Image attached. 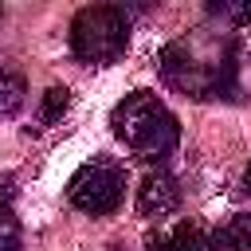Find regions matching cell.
I'll return each instance as SVG.
<instances>
[{
	"mask_svg": "<svg viewBox=\"0 0 251 251\" xmlns=\"http://www.w3.org/2000/svg\"><path fill=\"white\" fill-rule=\"evenodd\" d=\"M157 71L165 86L188 94V98H235V39L231 35H188L173 39L157 55Z\"/></svg>",
	"mask_w": 251,
	"mask_h": 251,
	"instance_id": "6da1fadb",
	"label": "cell"
},
{
	"mask_svg": "<svg viewBox=\"0 0 251 251\" xmlns=\"http://www.w3.org/2000/svg\"><path fill=\"white\" fill-rule=\"evenodd\" d=\"M0 251H20V224L8 204H0Z\"/></svg>",
	"mask_w": 251,
	"mask_h": 251,
	"instance_id": "8fae6325",
	"label": "cell"
},
{
	"mask_svg": "<svg viewBox=\"0 0 251 251\" xmlns=\"http://www.w3.org/2000/svg\"><path fill=\"white\" fill-rule=\"evenodd\" d=\"M114 133L141 157V161H161L176 149L180 141V122L176 114L153 94V90H133L114 106L110 118Z\"/></svg>",
	"mask_w": 251,
	"mask_h": 251,
	"instance_id": "7a4b0ae2",
	"label": "cell"
},
{
	"mask_svg": "<svg viewBox=\"0 0 251 251\" xmlns=\"http://www.w3.org/2000/svg\"><path fill=\"white\" fill-rule=\"evenodd\" d=\"M0 16H4V12H0Z\"/></svg>",
	"mask_w": 251,
	"mask_h": 251,
	"instance_id": "4fadbf2b",
	"label": "cell"
},
{
	"mask_svg": "<svg viewBox=\"0 0 251 251\" xmlns=\"http://www.w3.org/2000/svg\"><path fill=\"white\" fill-rule=\"evenodd\" d=\"M67 200L86 216H110L126 200V169L114 157H94L75 169L67 184Z\"/></svg>",
	"mask_w": 251,
	"mask_h": 251,
	"instance_id": "277c9868",
	"label": "cell"
},
{
	"mask_svg": "<svg viewBox=\"0 0 251 251\" xmlns=\"http://www.w3.org/2000/svg\"><path fill=\"white\" fill-rule=\"evenodd\" d=\"M67 106H71V90H67V86H51V90L39 98V122H43V126L59 122V118L67 114Z\"/></svg>",
	"mask_w": 251,
	"mask_h": 251,
	"instance_id": "30bf717a",
	"label": "cell"
},
{
	"mask_svg": "<svg viewBox=\"0 0 251 251\" xmlns=\"http://www.w3.org/2000/svg\"><path fill=\"white\" fill-rule=\"evenodd\" d=\"M149 251H208V239H204L200 224L176 220L173 227H165L161 235L149 239Z\"/></svg>",
	"mask_w": 251,
	"mask_h": 251,
	"instance_id": "8992f818",
	"label": "cell"
},
{
	"mask_svg": "<svg viewBox=\"0 0 251 251\" xmlns=\"http://www.w3.org/2000/svg\"><path fill=\"white\" fill-rule=\"evenodd\" d=\"M208 16L227 24V27H247L251 24V0H212Z\"/></svg>",
	"mask_w": 251,
	"mask_h": 251,
	"instance_id": "9c48e42d",
	"label": "cell"
},
{
	"mask_svg": "<svg viewBox=\"0 0 251 251\" xmlns=\"http://www.w3.org/2000/svg\"><path fill=\"white\" fill-rule=\"evenodd\" d=\"M24 98H27L24 75L0 63V118H12V114H16L20 106H24Z\"/></svg>",
	"mask_w": 251,
	"mask_h": 251,
	"instance_id": "ba28073f",
	"label": "cell"
},
{
	"mask_svg": "<svg viewBox=\"0 0 251 251\" xmlns=\"http://www.w3.org/2000/svg\"><path fill=\"white\" fill-rule=\"evenodd\" d=\"M129 47V12L122 4H90L71 20V55L78 63H114Z\"/></svg>",
	"mask_w": 251,
	"mask_h": 251,
	"instance_id": "3957f363",
	"label": "cell"
},
{
	"mask_svg": "<svg viewBox=\"0 0 251 251\" xmlns=\"http://www.w3.org/2000/svg\"><path fill=\"white\" fill-rule=\"evenodd\" d=\"M208 251H251V212L227 216V220L212 231Z\"/></svg>",
	"mask_w": 251,
	"mask_h": 251,
	"instance_id": "52a82bcc",
	"label": "cell"
},
{
	"mask_svg": "<svg viewBox=\"0 0 251 251\" xmlns=\"http://www.w3.org/2000/svg\"><path fill=\"white\" fill-rule=\"evenodd\" d=\"M180 208V184L173 173L157 169V173H145L141 176V188H137V212L149 216V220H165Z\"/></svg>",
	"mask_w": 251,
	"mask_h": 251,
	"instance_id": "5b68a950",
	"label": "cell"
},
{
	"mask_svg": "<svg viewBox=\"0 0 251 251\" xmlns=\"http://www.w3.org/2000/svg\"><path fill=\"white\" fill-rule=\"evenodd\" d=\"M243 192L251 196V165H247V173H243Z\"/></svg>",
	"mask_w": 251,
	"mask_h": 251,
	"instance_id": "7c38bea8",
	"label": "cell"
}]
</instances>
